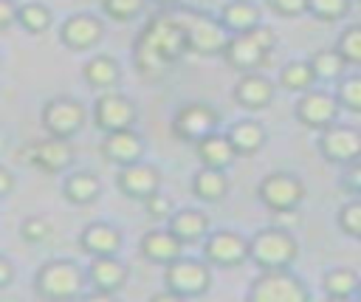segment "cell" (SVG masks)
<instances>
[{
    "label": "cell",
    "mask_w": 361,
    "mask_h": 302,
    "mask_svg": "<svg viewBox=\"0 0 361 302\" xmlns=\"http://www.w3.org/2000/svg\"><path fill=\"white\" fill-rule=\"evenodd\" d=\"M299 257V243L296 237L290 234V229H282V226H268V229H259L251 240H248V260L259 268V271H268V268H290Z\"/></svg>",
    "instance_id": "obj_1"
},
{
    "label": "cell",
    "mask_w": 361,
    "mask_h": 302,
    "mask_svg": "<svg viewBox=\"0 0 361 302\" xmlns=\"http://www.w3.org/2000/svg\"><path fill=\"white\" fill-rule=\"evenodd\" d=\"M274 45H276V34L268 25L259 23V25H254L248 31L231 34L228 42H226V48H223V56H226V62L234 71L248 73V71H257L268 59V54L274 51Z\"/></svg>",
    "instance_id": "obj_2"
},
{
    "label": "cell",
    "mask_w": 361,
    "mask_h": 302,
    "mask_svg": "<svg viewBox=\"0 0 361 302\" xmlns=\"http://www.w3.org/2000/svg\"><path fill=\"white\" fill-rule=\"evenodd\" d=\"M85 282H87V274H85L76 262L51 260V262H45V265L37 271L34 291H37V296H42V299L65 302V299H76V296L85 291Z\"/></svg>",
    "instance_id": "obj_3"
},
{
    "label": "cell",
    "mask_w": 361,
    "mask_h": 302,
    "mask_svg": "<svg viewBox=\"0 0 361 302\" xmlns=\"http://www.w3.org/2000/svg\"><path fill=\"white\" fill-rule=\"evenodd\" d=\"M178 20V25L183 28L186 34V48L195 51V54H203V56H212V54H223L231 31L214 20V17H206V14H197V11H180V14H172Z\"/></svg>",
    "instance_id": "obj_4"
},
{
    "label": "cell",
    "mask_w": 361,
    "mask_h": 302,
    "mask_svg": "<svg viewBox=\"0 0 361 302\" xmlns=\"http://www.w3.org/2000/svg\"><path fill=\"white\" fill-rule=\"evenodd\" d=\"M307 296V285L288 268H268L248 288L251 302H305Z\"/></svg>",
    "instance_id": "obj_5"
},
{
    "label": "cell",
    "mask_w": 361,
    "mask_h": 302,
    "mask_svg": "<svg viewBox=\"0 0 361 302\" xmlns=\"http://www.w3.org/2000/svg\"><path fill=\"white\" fill-rule=\"evenodd\" d=\"M135 45L152 51V54L161 56L166 65H172L175 59L183 56V51H189V48H186V34H183V28L178 25V20H175L172 14L152 20V23L141 31V37H138Z\"/></svg>",
    "instance_id": "obj_6"
},
{
    "label": "cell",
    "mask_w": 361,
    "mask_h": 302,
    "mask_svg": "<svg viewBox=\"0 0 361 302\" xmlns=\"http://www.w3.org/2000/svg\"><path fill=\"white\" fill-rule=\"evenodd\" d=\"M209 282H212V271H209V262H203V260H192V257L180 254L178 260L166 262V268H164V285L178 299L206 294Z\"/></svg>",
    "instance_id": "obj_7"
},
{
    "label": "cell",
    "mask_w": 361,
    "mask_h": 302,
    "mask_svg": "<svg viewBox=\"0 0 361 302\" xmlns=\"http://www.w3.org/2000/svg\"><path fill=\"white\" fill-rule=\"evenodd\" d=\"M259 200L265 203V209L271 212H285V209H299V203L305 200L307 189L305 181L293 172H271L259 181L257 186Z\"/></svg>",
    "instance_id": "obj_8"
},
{
    "label": "cell",
    "mask_w": 361,
    "mask_h": 302,
    "mask_svg": "<svg viewBox=\"0 0 361 302\" xmlns=\"http://www.w3.org/2000/svg\"><path fill=\"white\" fill-rule=\"evenodd\" d=\"M319 152L330 164H353L361 158V130L353 124H338L333 121L330 127L322 130L319 135Z\"/></svg>",
    "instance_id": "obj_9"
},
{
    "label": "cell",
    "mask_w": 361,
    "mask_h": 302,
    "mask_svg": "<svg viewBox=\"0 0 361 302\" xmlns=\"http://www.w3.org/2000/svg\"><path fill=\"white\" fill-rule=\"evenodd\" d=\"M85 119H87V113L76 99L56 96V99L45 102V107H42V127L54 138H68L71 141L85 127Z\"/></svg>",
    "instance_id": "obj_10"
},
{
    "label": "cell",
    "mask_w": 361,
    "mask_h": 302,
    "mask_svg": "<svg viewBox=\"0 0 361 302\" xmlns=\"http://www.w3.org/2000/svg\"><path fill=\"white\" fill-rule=\"evenodd\" d=\"M203 257L217 268H240L248 260V240L240 231L223 229L203 237Z\"/></svg>",
    "instance_id": "obj_11"
},
{
    "label": "cell",
    "mask_w": 361,
    "mask_h": 302,
    "mask_svg": "<svg viewBox=\"0 0 361 302\" xmlns=\"http://www.w3.org/2000/svg\"><path fill=\"white\" fill-rule=\"evenodd\" d=\"M217 124H220V116L214 107L203 104V102H192L186 107H180L175 113V135L189 141V144H197L200 138L217 133Z\"/></svg>",
    "instance_id": "obj_12"
},
{
    "label": "cell",
    "mask_w": 361,
    "mask_h": 302,
    "mask_svg": "<svg viewBox=\"0 0 361 302\" xmlns=\"http://www.w3.org/2000/svg\"><path fill=\"white\" fill-rule=\"evenodd\" d=\"M338 99L336 93H327V90H305L302 99L296 102V119L299 124L310 127V130H324L330 127L336 119H338Z\"/></svg>",
    "instance_id": "obj_13"
},
{
    "label": "cell",
    "mask_w": 361,
    "mask_h": 302,
    "mask_svg": "<svg viewBox=\"0 0 361 302\" xmlns=\"http://www.w3.org/2000/svg\"><path fill=\"white\" fill-rule=\"evenodd\" d=\"M93 121L99 130L113 133V130H127L135 121V104L121 96V93H104L96 99L93 107Z\"/></svg>",
    "instance_id": "obj_14"
},
{
    "label": "cell",
    "mask_w": 361,
    "mask_h": 302,
    "mask_svg": "<svg viewBox=\"0 0 361 302\" xmlns=\"http://www.w3.org/2000/svg\"><path fill=\"white\" fill-rule=\"evenodd\" d=\"M118 189L133 198V200H144L149 198L152 192L161 189V172L152 167V164H144V161H133V164H124L121 172H118Z\"/></svg>",
    "instance_id": "obj_15"
},
{
    "label": "cell",
    "mask_w": 361,
    "mask_h": 302,
    "mask_svg": "<svg viewBox=\"0 0 361 302\" xmlns=\"http://www.w3.org/2000/svg\"><path fill=\"white\" fill-rule=\"evenodd\" d=\"M87 279H90V285L96 288L99 296H110V294H116V291L124 288V282H127V265L116 254L93 257L90 260V268H87Z\"/></svg>",
    "instance_id": "obj_16"
},
{
    "label": "cell",
    "mask_w": 361,
    "mask_h": 302,
    "mask_svg": "<svg viewBox=\"0 0 361 302\" xmlns=\"http://www.w3.org/2000/svg\"><path fill=\"white\" fill-rule=\"evenodd\" d=\"M102 155L113 164H133V161H141L144 155V138L127 127V130H113V133H104V141H102Z\"/></svg>",
    "instance_id": "obj_17"
},
{
    "label": "cell",
    "mask_w": 361,
    "mask_h": 302,
    "mask_svg": "<svg viewBox=\"0 0 361 302\" xmlns=\"http://www.w3.org/2000/svg\"><path fill=\"white\" fill-rule=\"evenodd\" d=\"M28 161L42 172H62L73 161V147L68 144V138L48 135L45 141H39L28 150Z\"/></svg>",
    "instance_id": "obj_18"
},
{
    "label": "cell",
    "mask_w": 361,
    "mask_h": 302,
    "mask_svg": "<svg viewBox=\"0 0 361 302\" xmlns=\"http://www.w3.org/2000/svg\"><path fill=\"white\" fill-rule=\"evenodd\" d=\"M274 82L248 71L245 76H240V82L234 85V99L237 104H243L245 110H265L274 102Z\"/></svg>",
    "instance_id": "obj_19"
},
{
    "label": "cell",
    "mask_w": 361,
    "mask_h": 302,
    "mask_svg": "<svg viewBox=\"0 0 361 302\" xmlns=\"http://www.w3.org/2000/svg\"><path fill=\"white\" fill-rule=\"evenodd\" d=\"M102 34H104V28H102V23L96 17H90V14H73V17H68L62 23V34L59 37H62V42L68 48L85 51V48L96 45L102 40Z\"/></svg>",
    "instance_id": "obj_20"
},
{
    "label": "cell",
    "mask_w": 361,
    "mask_h": 302,
    "mask_svg": "<svg viewBox=\"0 0 361 302\" xmlns=\"http://www.w3.org/2000/svg\"><path fill=\"white\" fill-rule=\"evenodd\" d=\"M141 254L149 260V262H158V265H166L172 260H178L183 254V243L169 231V229H152L144 234L141 240Z\"/></svg>",
    "instance_id": "obj_21"
},
{
    "label": "cell",
    "mask_w": 361,
    "mask_h": 302,
    "mask_svg": "<svg viewBox=\"0 0 361 302\" xmlns=\"http://www.w3.org/2000/svg\"><path fill=\"white\" fill-rule=\"evenodd\" d=\"M79 246H82V251L90 254V257L118 254V248H121V234H118V229L110 226V223H90V226L82 229Z\"/></svg>",
    "instance_id": "obj_22"
},
{
    "label": "cell",
    "mask_w": 361,
    "mask_h": 302,
    "mask_svg": "<svg viewBox=\"0 0 361 302\" xmlns=\"http://www.w3.org/2000/svg\"><path fill=\"white\" fill-rule=\"evenodd\" d=\"M183 246L189 243H200L209 231V217L197 209H175L169 215V226H166Z\"/></svg>",
    "instance_id": "obj_23"
},
{
    "label": "cell",
    "mask_w": 361,
    "mask_h": 302,
    "mask_svg": "<svg viewBox=\"0 0 361 302\" xmlns=\"http://www.w3.org/2000/svg\"><path fill=\"white\" fill-rule=\"evenodd\" d=\"M226 135H228L231 147L237 150V155H257L265 147V138H268L265 127L254 119H243V121L231 124Z\"/></svg>",
    "instance_id": "obj_24"
},
{
    "label": "cell",
    "mask_w": 361,
    "mask_h": 302,
    "mask_svg": "<svg viewBox=\"0 0 361 302\" xmlns=\"http://www.w3.org/2000/svg\"><path fill=\"white\" fill-rule=\"evenodd\" d=\"M195 147H197V158H200L203 167L226 169V167H231V161L237 158V150L231 147L228 135H223V133H212V135L200 138Z\"/></svg>",
    "instance_id": "obj_25"
},
{
    "label": "cell",
    "mask_w": 361,
    "mask_h": 302,
    "mask_svg": "<svg viewBox=\"0 0 361 302\" xmlns=\"http://www.w3.org/2000/svg\"><path fill=\"white\" fill-rule=\"evenodd\" d=\"M192 192L206 200V203H217L228 195V175L226 169H217V167H200L192 178Z\"/></svg>",
    "instance_id": "obj_26"
},
{
    "label": "cell",
    "mask_w": 361,
    "mask_h": 302,
    "mask_svg": "<svg viewBox=\"0 0 361 302\" xmlns=\"http://www.w3.org/2000/svg\"><path fill=\"white\" fill-rule=\"evenodd\" d=\"M220 23L237 34V31H248L254 25H259V8L251 3V0H231L223 6V14H220Z\"/></svg>",
    "instance_id": "obj_27"
},
{
    "label": "cell",
    "mask_w": 361,
    "mask_h": 302,
    "mask_svg": "<svg viewBox=\"0 0 361 302\" xmlns=\"http://www.w3.org/2000/svg\"><path fill=\"white\" fill-rule=\"evenodd\" d=\"M279 85L290 93H305L316 85V73H313V65L310 59H290L282 65L279 71Z\"/></svg>",
    "instance_id": "obj_28"
},
{
    "label": "cell",
    "mask_w": 361,
    "mask_h": 302,
    "mask_svg": "<svg viewBox=\"0 0 361 302\" xmlns=\"http://www.w3.org/2000/svg\"><path fill=\"white\" fill-rule=\"evenodd\" d=\"M358 282H361V277L353 268H344V265L330 268L322 277V288H324V294L330 299H350V296H355Z\"/></svg>",
    "instance_id": "obj_29"
},
{
    "label": "cell",
    "mask_w": 361,
    "mask_h": 302,
    "mask_svg": "<svg viewBox=\"0 0 361 302\" xmlns=\"http://www.w3.org/2000/svg\"><path fill=\"white\" fill-rule=\"evenodd\" d=\"M62 192H65V198H68L71 203L85 206V203H93V200L99 198L102 183H99V178L90 175V172H73V175L65 178Z\"/></svg>",
    "instance_id": "obj_30"
},
{
    "label": "cell",
    "mask_w": 361,
    "mask_h": 302,
    "mask_svg": "<svg viewBox=\"0 0 361 302\" xmlns=\"http://www.w3.org/2000/svg\"><path fill=\"white\" fill-rule=\"evenodd\" d=\"M310 65H313L316 82H319V79H322V82H338V79L344 76V68H347L344 56H341L336 48H322V51H316L313 59H310Z\"/></svg>",
    "instance_id": "obj_31"
},
{
    "label": "cell",
    "mask_w": 361,
    "mask_h": 302,
    "mask_svg": "<svg viewBox=\"0 0 361 302\" xmlns=\"http://www.w3.org/2000/svg\"><path fill=\"white\" fill-rule=\"evenodd\" d=\"M85 79H87V85L102 87V90L113 87L118 82V65H116V59H110V56H93L85 65Z\"/></svg>",
    "instance_id": "obj_32"
},
{
    "label": "cell",
    "mask_w": 361,
    "mask_h": 302,
    "mask_svg": "<svg viewBox=\"0 0 361 302\" xmlns=\"http://www.w3.org/2000/svg\"><path fill=\"white\" fill-rule=\"evenodd\" d=\"M336 99L344 110L350 113H361V73L353 76H341L336 85Z\"/></svg>",
    "instance_id": "obj_33"
},
{
    "label": "cell",
    "mask_w": 361,
    "mask_h": 302,
    "mask_svg": "<svg viewBox=\"0 0 361 302\" xmlns=\"http://www.w3.org/2000/svg\"><path fill=\"white\" fill-rule=\"evenodd\" d=\"M336 51L344 56L347 65H361V23L347 25L336 42Z\"/></svg>",
    "instance_id": "obj_34"
},
{
    "label": "cell",
    "mask_w": 361,
    "mask_h": 302,
    "mask_svg": "<svg viewBox=\"0 0 361 302\" xmlns=\"http://www.w3.org/2000/svg\"><path fill=\"white\" fill-rule=\"evenodd\" d=\"M307 14L322 23H336L350 14V0H307Z\"/></svg>",
    "instance_id": "obj_35"
},
{
    "label": "cell",
    "mask_w": 361,
    "mask_h": 302,
    "mask_svg": "<svg viewBox=\"0 0 361 302\" xmlns=\"http://www.w3.org/2000/svg\"><path fill=\"white\" fill-rule=\"evenodd\" d=\"M17 23H23L31 34H39L51 25V11L39 3H28V6H20V14H17Z\"/></svg>",
    "instance_id": "obj_36"
},
{
    "label": "cell",
    "mask_w": 361,
    "mask_h": 302,
    "mask_svg": "<svg viewBox=\"0 0 361 302\" xmlns=\"http://www.w3.org/2000/svg\"><path fill=\"white\" fill-rule=\"evenodd\" d=\"M338 229L353 237V240H361V198L358 200H350L338 209Z\"/></svg>",
    "instance_id": "obj_37"
},
{
    "label": "cell",
    "mask_w": 361,
    "mask_h": 302,
    "mask_svg": "<svg viewBox=\"0 0 361 302\" xmlns=\"http://www.w3.org/2000/svg\"><path fill=\"white\" fill-rule=\"evenodd\" d=\"M144 3L147 0H102V8H104L107 17H113L118 23H127V20H133V17L141 14Z\"/></svg>",
    "instance_id": "obj_38"
},
{
    "label": "cell",
    "mask_w": 361,
    "mask_h": 302,
    "mask_svg": "<svg viewBox=\"0 0 361 302\" xmlns=\"http://www.w3.org/2000/svg\"><path fill=\"white\" fill-rule=\"evenodd\" d=\"M51 231H54V226L45 220V217H25L23 220V226H20V234H23V240H28V243H45L48 237H51Z\"/></svg>",
    "instance_id": "obj_39"
},
{
    "label": "cell",
    "mask_w": 361,
    "mask_h": 302,
    "mask_svg": "<svg viewBox=\"0 0 361 302\" xmlns=\"http://www.w3.org/2000/svg\"><path fill=\"white\" fill-rule=\"evenodd\" d=\"M141 203H144V209H147V215H149L152 220H169V215L175 212V209H172L169 195H164L161 189H158V192H152L149 198H144Z\"/></svg>",
    "instance_id": "obj_40"
},
{
    "label": "cell",
    "mask_w": 361,
    "mask_h": 302,
    "mask_svg": "<svg viewBox=\"0 0 361 302\" xmlns=\"http://www.w3.org/2000/svg\"><path fill=\"white\" fill-rule=\"evenodd\" d=\"M268 8L279 17H299L307 11V0H268Z\"/></svg>",
    "instance_id": "obj_41"
},
{
    "label": "cell",
    "mask_w": 361,
    "mask_h": 302,
    "mask_svg": "<svg viewBox=\"0 0 361 302\" xmlns=\"http://www.w3.org/2000/svg\"><path fill=\"white\" fill-rule=\"evenodd\" d=\"M341 183L347 186V192H353V195H358V198H361V158H358V161H353V164H347Z\"/></svg>",
    "instance_id": "obj_42"
},
{
    "label": "cell",
    "mask_w": 361,
    "mask_h": 302,
    "mask_svg": "<svg viewBox=\"0 0 361 302\" xmlns=\"http://www.w3.org/2000/svg\"><path fill=\"white\" fill-rule=\"evenodd\" d=\"M17 14H20V8L11 0H0V28L14 25L17 23Z\"/></svg>",
    "instance_id": "obj_43"
},
{
    "label": "cell",
    "mask_w": 361,
    "mask_h": 302,
    "mask_svg": "<svg viewBox=\"0 0 361 302\" xmlns=\"http://www.w3.org/2000/svg\"><path fill=\"white\" fill-rule=\"evenodd\" d=\"M11 279H14V265H11V260H8V257H3V254H0V288H6Z\"/></svg>",
    "instance_id": "obj_44"
},
{
    "label": "cell",
    "mask_w": 361,
    "mask_h": 302,
    "mask_svg": "<svg viewBox=\"0 0 361 302\" xmlns=\"http://www.w3.org/2000/svg\"><path fill=\"white\" fill-rule=\"evenodd\" d=\"M11 189H14V175L6 167H0V195H8Z\"/></svg>",
    "instance_id": "obj_45"
},
{
    "label": "cell",
    "mask_w": 361,
    "mask_h": 302,
    "mask_svg": "<svg viewBox=\"0 0 361 302\" xmlns=\"http://www.w3.org/2000/svg\"><path fill=\"white\" fill-rule=\"evenodd\" d=\"M155 3H161V6H172V3H178V0H155Z\"/></svg>",
    "instance_id": "obj_46"
},
{
    "label": "cell",
    "mask_w": 361,
    "mask_h": 302,
    "mask_svg": "<svg viewBox=\"0 0 361 302\" xmlns=\"http://www.w3.org/2000/svg\"><path fill=\"white\" fill-rule=\"evenodd\" d=\"M355 296H358V299H361V282H358V291H355Z\"/></svg>",
    "instance_id": "obj_47"
},
{
    "label": "cell",
    "mask_w": 361,
    "mask_h": 302,
    "mask_svg": "<svg viewBox=\"0 0 361 302\" xmlns=\"http://www.w3.org/2000/svg\"><path fill=\"white\" fill-rule=\"evenodd\" d=\"M0 65H3V51H0Z\"/></svg>",
    "instance_id": "obj_48"
},
{
    "label": "cell",
    "mask_w": 361,
    "mask_h": 302,
    "mask_svg": "<svg viewBox=\"0 0 361 302\" xmlns=\"http://www.w3.org/2000/svg\"><path fill=\"white\" fill-rule=\"evenodd\" d=\"M0 152H3V138H0Z\"/></svg>",
    "instance_id": "obj_49"
},
{
    "label": "cell",
    "mask_w": 361,
    "mask_h": 302,
    "mask_svg": "<svg viewBox=\"0 0 361 302\" xmlns=\"http://www.w3.org/2000/svg\"><path fill=\"white\" fill-rule=\"evenodd\" d=\"M358 3H361V0H358Z\"/></svg>",
    "instance_id": "obj_50"
}]
</instances>
